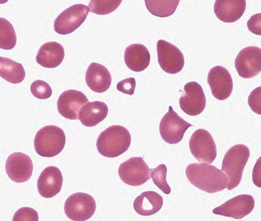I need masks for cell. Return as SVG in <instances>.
I'll return each mask as SVG.
<instances>
[{
    "label": "cell",
    "instance_id": "cell-2",
    "mask_svg": "<svg viewBox=\"0 0 261 221\" xmlns=\"http://www.w3.org/2000/svg\"><path fill=\"white\" fill-rule=\"evenodd\" d=\"M132 143V136L127 128L111 126L99 135L96 148L99 154L107 158H116L124 154Z\"/></svg>",
    "mask_w": 261,
    "mask_h": 221
},
{
    "label": "cell",
    "instance_id": "cell-29",
    "mask_svg": "<svg viewBox=\"0 0 261 221\" xmlns=\"http://www.w3.org/2000/svg\"><path fill=\"white\" fill-rule=\"evenodd\" d=\"M31 91L34 96L40 100L49 99L53 94V90L49 84L41 80L33 82L31 86Z\"/></svg>",
    "mask_w": 261,
    "mask_h": 221
},
{
    "label": "cell",
    "instance_id": "cell-22",
    "mask_svg": "<svg viewBox=\"0 0 261 221\" xmlns=\"http://www.w3.org/2000/svg\"><path fill=\"white\" fill-rule=\"evenodd\" d=\"M108 111V106L103 102H92L82 107L80 111L79 119L86 127H95L105 120Z\"/></svg>",
    "mask_w": 261,
    "mask_h": 221
},
{
    "label": "cell",
    "instance_id": "cell-4",
    "mask_svg": "<svg viewBox=\"0 0 261 221\" xmlns=\"http://www.w3.org/2000/svg\"><path fill=\"white\" fill-rule=\"evenodd\" d=\"M66 137L62 128L57 126H46L36 133L34 145L36 152L43 157L51 158L62 152Z\"/></svg>",
    "mask_w": 261,
    "mask_h": 221
},
{
    "label": "cell",
    "instance_id": "cell-3",
    "mask_svg": "<svg viewBox=\"0 0 261 221\" xmlns=\"http://www.w3.org/2000/svg\"><path fill=\"white\" fill-rule=\"evenodd\" d=\"M250 156L249 148L241 144L233 145L224 155L222 171L228 177V183L226 186L228 190H232L240 184L244 169Z\"/></svg>",
    "mask_w": 261,
    "mask_h": 221
},
{
    "label": "cell",
    "instance_id": "cell-16",
    "mask_svg": "<svg viewBox=\"0 0 261 221\" xmlns=\"http://www.w3.org/2000/svg\"><path fill=\"white\" fill-rule=\"evenodd\" d=\"M88 103V99L82 92L67 90L63 92L58 100V111L63 117L69 120H78L80 111Z\"/></svg>",
    "mask_w": 261,
    "mask_h": 221
},
{
    "label": "cell",
    "instance_id": "cell-21",
    "mask_svg": "<svg viewBox=\"0 0 261 221\" xmlns=\"http://www.w3.org/2000/svg\"><path fill=\"white\" fill-rule=\"evenodd\" d=\"M64 57L65 51L63 46L59 43L50 42L41 46L36 60L41 66L53 69L59 67Z\"/></svg>",
    "mask_w": 261,
    "mask_h": 221
},
{
    "label": "cell",
    "instance_id": "cell-5",
    "mask_svg": "<svg viewBox=\"0 0 261 221\" xmlns=\"http://www.w3.org/2000/svg\"><path fill=\"white\" fill-rule=\"evenodd\" d=\"M96 204L93 196L85 193L72 194L64 205L67 217L72 220H88L95 214Z\"/></svg>",
    "mask_w": 261,
    "mask_h": 221
},
{
    "label": "cell",
    "instance_id": "cell-19",
    "mask_svg": "<svg viewBox=\"0 0 261 221\" xmlns=\"http://www.w3.org/2000/svg\"><path fill=\"white\" fill-rule=\"evenodd\" d=\"M246 0H216L214 12L217 18L222 22L233 23L245 14Z\"/></svg>",
    "mask_w": 261,
    "mask_h": 221
},
{
    "label": "cell",
    "instance_id": "cell-25",
    "mask_svg": "<svg viewBox=\"0 0 261 221\" xmlns=\"http://www.w3.org/2000/svg\"><path fill=\"white\" fill-rule=\"evenodd\" d=\"M147 11L153 16L167 18L173 15L180 0H144Z\"/></svg>",
    "mask_w": 261,
    "mask_h": 221
},
{
    "label": "cell",
    "instance_id": "cell-34",
    "mask_svg": "<svg viewBox=\"0 0 261 221\" xmlns=\"http://www.w3.org/2000/svg\"><path fill=\"white\" fill-rule=\"evenodd\" d=\"M253 183L258 188H261V157L258 158L252 172Z\"/></svg>",
    "mask_w": 261,
    "mask_h": 221
},
{
    "label": "cell",
    "instance_id": "cell-6",
    "mask_svg": "<svg viewBox=\"0 0 261 221\" xmlns=\"http://www.w3.org/2000/svg\"><path fill=\"white\" fill-rule=\"evenodd\" d=\"M89 11V7L83 4L73 5L65 9L55 19V32L61 35L73 33L86 21Z\"/></svg>",
    "mask_w": 261,
    "mask_h": 221
},
{
    "label": "cell",
    "instance_id": "cell-31",
    "mask_svg": "<svg viewBox=\"0 0 261 221\" xmlns=\"http://www.w3.org/2000/svg\"><path fill=\"white\" fill-rule=\"evenodd\" d=\"M248 103L253 112L261 115V86L251 92Z\"/></svg>",
    "mask_w": 261,
    "mask_h": 221
},
{
    "label": "cell",
    "instance_id": "cell-33",
    "mask_svg": "<svg viewBox=\"0 0 261 221\" xmlns=\"http://www.w3.org/2000/svg\"><path fill=\"white\" fill-rule=\"evenodd\" d=\"M247 27L251 33L261 36V13L251 16L248 21Z\"/></svg>",
    "mask_w": 261,
    "mask_h": 221
},
{
    "label": "cell",
    "instance_id": "cell-17",
    "mask_svg": "<svg viewBox=\"0 0 261 221\" xmlns=\"http://www.w3.org/2000/svg\"><path fill=\"white\" fill-rule=\"evenodd\" d=\"M63 183L64 178L59 167H47L38 179V190L42 198H53L61 191Z\"/></svg>",
    "mask_w": 261,
    "mask_h": 221
},
{
    "label": "cell",
    "instance_id": "cell-27",
    "mask_svg": "<svg viewBox=\"0 0 261 221\" xmlns=\"http://www.w3.org/2000/svg\"><path fill=\"white\" fill-rule=\"evenodd\" d=\"M122 0H90L89 8L91 13L98 15H107L117 10Z\"/></svg>",
    "mask_w": 261,
    "mask_h": 221
},
{
    "label": "cell",
    "instance_id": "cell-26",
    "mask_svg": "<svg viewBox=\"0 0 261 221\" xmlns=\"http://www.w3.org/2000/svg\"><path fill=\"white\" fill-rule=\"evenodd\" d=\"M16 35L13 25L6 19L0 18V48L11 50L16 45Z\"/></svg>",
    "mask_w": 261,
    "mask_h": 221
},
{
    "label": "cell",
    "instance_id": "cell-7",
    "mask_svg": "<svg viewBox=\"0 0 261 221\" xmlns=\"http://www.w3.org/2000/svg\"><path fill=\"white\" fill-rule=\"evenodd\" d=\"M151 169L142 157H132L121 164L118 176L123 183L130 186H141L151 178Z\"/></svg>",
    "mask_w": 261,
    "mask_h": 221
},
{
    "label": "cell",
    "instance_id": "cell-11",
    "mask_svg": "<svg viewBox=\"0 0 261 221\" xmlns=\"http://www.w3.org/2000/svg\"><path fill=\"white\" fill-rule=\"evenodd\" d=\"M235 67L239 76L248 79L261 72V48L249 46L239 52L235 60Z\"/></svg>",
    "mask_w": 261,
    "mask_h": 221
},
{
    "label": "cell",
    "instance_id": "cell-1",
    "mask_svg": "<svg viewBox=\"0 0 261 221\" xmlns=\"http://www.w3.org/2000/svg\"><path fill=\"white\" fill-rule=\"evenodd\" d=\"M186 175L191 184L206 193L220 192L228 185V177L222 169L206 162L190 164Z\"/></svg>",
    "mask_w": 261,
    "mask_h": 221
},
{
    "label": "cell",
    "instance_id": "cell-15",
    "mask_svg": "<svg viewBox=\"0 0 261 221\" xmlns=\"http://www.w3.org/2000/svg\"><path fill=\"white\" fill-rule=\"evenodd\" d=\"M207 83L212 93L219 101H225L230 96L233 89V82L228 69L222 66H216L207 75Z\"/></svg>",
    "mask_w": 261,
    "mask_h": 221
},
{
    "label": "cell",
    "instance_id": "cell-10",
    "mask_svg": "<svg viewBox=\"0 0 261 221\" xmlns=\"http://www.w3.org/2000/svg\"><path fill=\"white\" fill-rule=\"evenodd\" d=\"M159 64L167 73L175 75L182 71L185 66V57L175 45L164 40L156 44Z\"/></svg>",
    "mask_w": 261,
    "mask_h": 221
},
{
    "label": "cell",
    "instance_id": "cell-13",
    "mask_svg": "<svg viewBox=\"0 0 261 221\" xmlns=\"http://www.w3.org/2000/svg\"><path fill=\"white\" fill-rule=\"evenodd\" d=\"M6 171L9 178L14 183H25L33 175L32 160L29 155L23 153H14L7 158Z\"/></svg>",
    "mask_w": 261,
    "mask_h": 221
},
{
    "label": "cell",
    "instance_id": "cell-14",
    "mask_svg": "<svg viewBox=\"0 0 261 221\" xmlns=\"http://www.w3.org/2000/svg\"><path fill=\"white\" fill-rule=\"evenodd\" d=\"M255 207L254 198L250 195L243 194L228 200L213 210L214 214L241 219L248 215Z\"/></svg>",
    "mask_w": 261,
    "mask_h": 221
},
{
    "label": "cell",
    "instance_id": "cell-20",
    "mask_svg": "<svg viewBox=\"0 0 261 221\" xmlns=\"http://www.w3.org/2000/svg\"><path fill=\"white\" fill-rule=\"evenodd\" d=\"M151 55L146 46L134 43L125 48L124 61L130 70L135 72H142L148 67L150 64Z\"/></svg>",
    "mask_w": 261,
    "mask_h": 221
},
{
    "label": "cell",
    "instance_id": "cell-32",
    "mask_svg": "<svg viewBox=\"0 0 261 221\" xmlns=\"http://www.w3.org/2000/svg\"><path fill=\"white\" fill-rule=\"evenodd\" d=\"M136 88V80L134 78H128L118 82L117 89L122 93L133 95Z\"/></svg>",
    "mask_w": 261,
    "mask_h": 221
},
{
    "label": "cell",
    "instance_id": "cell-30",
    "mask_svg": "<svg viewBox=\"0 0 261 221\" xmlns=\"http://www.w3.org/2000/svg\"><path fill=\"white\" fill-rule=\"evenodd\" d=\"M38 213L35 210L30 207H23L16 211L14 215L13 221H38Z\"/></svg>",
    "mask_w": 261,
    "mask_h": 221
},
{
    "label": "cell",
    "instance_id": "cell-28",
    "mask_svg": "<svg viewBox=\"0 0 261 221\" xmlns=\"http://www.w3.org/2000/svg\"><path fill=\"white\" fill-rule=\"evenodd\" d=\"M168 169L165 164H161L156 168L151 169V177L153 183L166 195L171 193V189L167 182Z\"/></svg>",
    "mask_w": 261,
    "mask_h": 221
},
{
    "label": "cell",
    "instance_id": "cell-23",
    "mask_svg": "<svg viewBox=\"0 0 261 221\" xmlns=\"http://www.w3.org/2000/svg\"><path fill=\"white\" fill-rule=\"evenodd\" d=\"M163 197L154 191H149L138 196L134 201L135 212L139 215L150 216L155 214L163 207Z\"/></svg>",
    "mask_w": 261,
    "mask_h": 221
},
{
    "label": "cell",
    "instance_id": "cell-12",
    "mask_svg": "<svg viewBox=\"0 0 261 221\" xmlns=\"http://www.w3.org/2000/svg\"><path fill=\"white\" fill-rule=\"evenodd\" d=\"M185 93L179 100L181 109L190 116H197L204 111L206 105V96L201 86L196 82H190L184 87Z\"/></svg>",
    "mask_w": 261,
    "mask_h": 221
},
{
    "label": "cell",
    "instance_id": "cell-9",
    "mask_svg": "<svg viewBox=\"0 0 261 221\" xmlns=\"http://www.w3.org/2000/svg\"><path fill=\"white\" fill-rule=\"evenodd\" d=\"M192 126L173 110L172 106H170L168 112L162 118L159 131L164 141L173 145L182 141L186 131Z\"/></svg>",
    "mask_w": 261,
    "mask_h": 221
},
{
    "label": "cell",
    "instance_id": "cell-24",
    "mask_svg": "<svg viewBox=\"0 0 261 221\" xmlns=\"http://www.w3.org/2000/svg\"><path fill=\"white\" fill-rule=\"evenodd\" d=\"M0 76L9 83L18 84L23 81L25 71L23 65L10 58L0 57Z\"/></svg>",
    "mask_w": 261,
    "mask_h": 221
},
{
    "label": "cell",
    "instance_id": "cell-8",
    "mask_svg": "<svg viewBox=\"0 0 261 221\" xmlns=\"http://www.w3.org/2000/svg\"><path fill=\"white\" fill-rule=\"evenodd\" d=\"M190 152L199 162L212 164L217 157V147L211 133L199 129L193 133L189 142Z\"/></svg>",
    "mask_w": 261,
    "mask_h": 221
},
{
    "label": "cell",
    "instance_id": "cell-18",
    "mask_svg": "<svg viewBox=\"0 0 261 221\" xmlns=\"http://www.w3.org/2000/svg\"><path fill=\"white\" fill-rule=\"evenodd\" d=\"M86 81L92 91L97 93H103L110 88L112 77L105 65L93 62L89 65L87 69Z\"/></svg>",
    "mask_w": 261,
    "mask_h": 221
}]
</instances>
